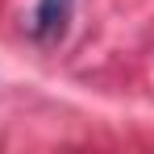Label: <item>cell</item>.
Returning <instances> with one entry per match:
<instances>
[{
    "mask_svg": "<svg viewBox=\"0 0 154 154\" xmlns=\"http://www.w3.org/2000/svg\"><path fill=\"white\" fill-rule=\"evenodd\" d=\"M71 13H75V0H38L29 33L38 42H58L67 33V25H71Z\"/></svg>",
    "mask_w": 154,
    "mask_h": 154,
    "instance_id": "1",
    "label": "cell"
}]
</instances>
